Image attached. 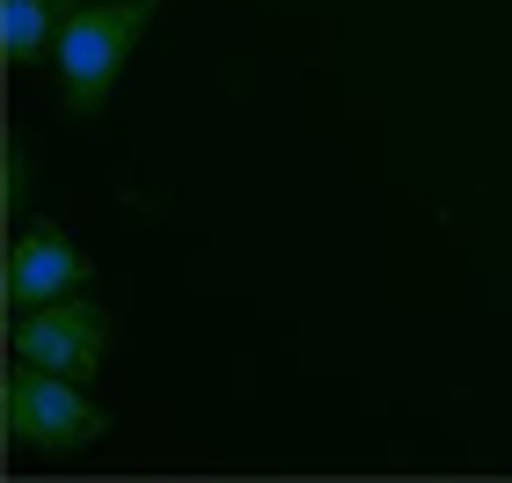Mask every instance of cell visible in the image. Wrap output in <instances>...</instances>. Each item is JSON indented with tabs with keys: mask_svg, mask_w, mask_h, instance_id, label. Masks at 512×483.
<instances>
[{
	"mask_svg": "<svg viewBox=\"0 0 512 483\" xmlns=\"http://www.w3.org/2000/svg\"><path fill=\"white\" fill-rule=\"evenodd\" d=\"M8 359L96 381L110 366V308L96 293H59V301H44V308H22L8 322Z\"/></svg>",
	"mask_w": 512,
	"mask_h": 483,
	"instance_id": "3",
	"label": "cell"
},
{
	"mask_svg": "<svg viewBox=\"0 0 512 483\" xmlns=\"http://www.w3.org/2000/svg\"><path fill=\"white\" fill-rule=\"evenodd\" d=\"M0 293H8V315L22 308H44V301H59V293H81L88 286V257H81V242L66 235V227L52 220H30V227H15V242H8V271H0Z\"/></svg>",
	"mask_w": 512,
	"mask_h": 483,
	"instance_id": "4",
	"label": "cell"
},
{
	"mask_svg": "<svg viewBox=\"0 0 512 483\" xmlns=\"http://www.w3.org/2000/svg\"><path fill=\"white\" fill-rule=\"evenodd\" d=\"M81 0H0V37H8V66H44L59 52V30Z\"/></svg>",
	"mask_w": 512,
	"mask_h": 483,
	"instance_id": "5",
	"label": "cell"
},
{
	"mask_svg": "<svg viewBox=\"0 0 512 483\" xmlns=\"http://www.w3.org/2000/svg\"><path fill=\"white\" fill-rule=\"evenodd\" d=\"M22 183H30V154H22V140L8 132V147H0V213L22 220Z\"/></svg>",
	"mask_w": 512,
	"mask_h": 483,
	"instance_id": "6",
	"label": "cell"
},
{
	"mask_svg": "<svg viewBox=\"0 0 512 483\" xmlns=\"http://www.w3.org/2000/svg\"><path fill=\"white\" fill-rule=\"evenodd\" d=\"M0 432H8L15 454H81L110 432V410L88 396V381L52 374V366L8 359V381H0Z\"/></svg>",
	"mask_w": 512,
	"mask_h": 483,
	"instance_id": "1",
	"label": "cell"
},
{
	"mask_svg": "<svg viewBox=\"0 0 512 483\" xmlns=\"http://www.w3.org/2000/svg\"><path fill=\"white\" fill-rule=\"evenodd\" d=\"M154 8L161 0H81L74 15H66V30H59V88H66V110H103L110 96H118V81H125V66L139 52V37L154 30Z\"/></svg>",
	"mask_w": 512,
	"mask_h": 483,
	"instance_id": "2",
	"label": "cell"
}]
</instances>
